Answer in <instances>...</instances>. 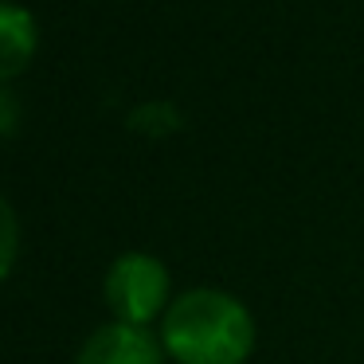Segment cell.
Segmentation results:
<instances>
[{
	"label": "cell",
	"mask_w": 364,
	"mask_h": 364,
	"mask_svg": "<svg viewBox=\"0 0 364 364\" xmlns=\"http://www.w3.org/2000/svg\"><path fill=\"white\" fill-rule=\"evenodd\" d=\"M165 360L168 356L157 333L126 321L98 325L75 356V364H165Z\"/></svg>",
	"instance_id": "obj_3"
},
{
	"label": "cell",
	"mask_w": 364,
	"mask_h": 364,
	"mask_svg": "<svg viewBox=\"0 0 364 364\" xmlns=\"http://www.w3.org/2000/svg\"><path fill=\"white\" fill-rule=\"evenodd\" d=\"M102 298L110 306L114 321L126 325H141L149 329L153 321L161 325L165 309L173 306V274L168 267L149 251H122L110 262L102 282Z\"/></svg>",
	"instance_id": "obj_2"
},
{
	"label": "cell",
	"mask_w": 364,
	"mask_h": 364,
	"mask_svg": "<svg viewBox=\"0 0 364 364\" xmlns=\"http://www.w3.org/2000/svg\"><path fill=\"white\" fill-rule=\"evenodd\" d=\"M40 48V24L32 9L16 0H0V82L24 75V67L36 59Z\"/></svg>",
	"instance_id": "obj_4"
},
{
	"label": "cell",
	"mask_w": 364,
	"mask_h": 364,
	"mask_svg": "<svg viewBox=\"0 0 364 364\" xmlns=\"http://www.w3.org/2000/svg\"><path fill=\"white\" fill-rule=\"evenodd\" d=\"M165 356L176 364H247L255 353V317L235 294L192 286L176 294L157 325Z\"/></svg>",
	"instance_id": "obj_1"
},
{
	"label": "cell",
	"mask_w": 364,
	"mask_h": 364,
	"mask_svg": "<svg viewBox=\"0 0 364 364\" xmlns=\"http://www.w3.org/2000/svg\"><path fill=\"white\" fill-rule=\"evenodd\" d=\"M16 255H20V220H16L9 200L0 196V282L12 274Z\"/></svg>",
	"instance_id": "obj_5"
}]
</instances>
